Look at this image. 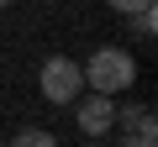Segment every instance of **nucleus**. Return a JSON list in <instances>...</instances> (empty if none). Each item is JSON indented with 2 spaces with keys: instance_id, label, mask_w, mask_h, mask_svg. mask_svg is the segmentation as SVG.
Listing matches in <instances>:
<instances>
[{
  "instance_id": "nucleus-2",
  "label": "nucleus",
  "mask_w": 158,
  "mask_h": 147,
  "mask_svg": "<svg viewBox=\"0 0 158 147\" xmlns=\"http://www.w3.org/2000/svg\"><path fill=\"white\" fill-rule=\"evenodd\" d=\"M37 84H42L48 105H74V100H79V89H85V74H79V63H74V58H48V63H42V74H37Z\"/></svg>"
},
{
  "instance_id": "nucleus-1",
  "label": "nucleus",
  "mask_w": 158,
  "mask_h": 147,
  "mask_svg": "<svg viewBox=\"0 0 158 147\" xmlns=\"http://www.w3.org/2000/svg\"><path fill=\"white\" fill-rule=\"evenodd\" d=\"M79 74H85V84H90L95 95H121V89H132V79H137V58H132L127 47H95L85 63H79Z\"/></svg>"
},
{
  "instance_id": "nucleus-4",
  "label": "nucleus",
  "mask_w": 158,
  "mask_h": 147,
  "mask_svg": "<svg viewBox=\"0 0 158 147\" xmlns=\"http://www.w3.org/2000/svg\"><path fill=\"white\" fill-rule=\"evenodd\" d=\"M116 126L142 131V137H158V131H153V110H148V105H127V110H116Z\"/></svg>"
},
{
  "instance_id": "nucleus-9",
  "label": "nucleus",
  "mask_w": 158,
  "mask_h": 147,
  "mask_svg": "<svg viewBox=\"0 0 158 147\" xmlns=\"http://www.w3.org/2000/svg\"><path fill=\"white\" fill-rule=\"evenodd\" d=\"M6 6H11V0H0V11H6Z\"/></svg>"
},
{
  "instance_id": "nucleus-8",
  "label": "nucleus",
  "mask_w": 158,
  "mask_h": 147,
  "mask_svg": "<svg viewBox=\"0 0 158 147\" xmlns=\"http://www.w3.org/2000/svg\"><path fill=\"white\" fill-rule=\"evenodd\" d=\"M121 147H158V137H142V131H127V142Z\"/></svg>"
},
{
  "instance_id": "nucleus-6",
  "label": "nucleus",
  "mask_w": 158,
  "mask_h": 147,
  "mask_svg": "<svg viewBox=\"0 0 158 147\" xmlns=\"http://www.w3.org/2000/svg\"><path fill=\"white\" fill-rule=\"evenodd\" d=\"M132 26H137V37L148 42V37L158 32V11H153V6H142V11H132Z\"/></svg>"
},
{
  "instance_id": "nucleus-5",
  "label": "nucleus",
  "mask_w": 158,
  "mask_h": 147,
  "mask_svg": "<svg viewBox=\"0 0 158 147\" xmlns=\"http://www.w3.org/2000/svg\"><path fill=\"white\" fill-rule=\"evenodd\" d=\"M11 147H58V137L53 131H42V126H32V131H16V142Z\"/></svg>"
},
{
  "instance_id": "nucleus-7",
  "label": "nucleus",
  "mask_w": 158,
  "mask_h": 147,
  "mask_svg": "<svg viewBox=\"0 0 158 147\" xmlns=\"http://www.w3.org/2000/svg\"><path fill=\"white\" fill-rule=\"evenodd\" d=\"M106 6H111L116 16H132V11H142V6H153V0H106Z\"/></svg>"
},
{
  "instance_id": "nucleus-3",
  "label": "nucleus",
  "mask_w": 158,
  "mask_h": 147,
  "mask_svg": "<svg viewBox=\"0 0 158 147\" xmlns=\"http://www.w3.org/2000/svg\"><path fill=\"white\" fill-rule=\"evenodd\" d=\"M74 116H79V131H85V137H106L111 126H116V95H85V100H79L74 105Z\"/></svg>"
}]
</instances>
